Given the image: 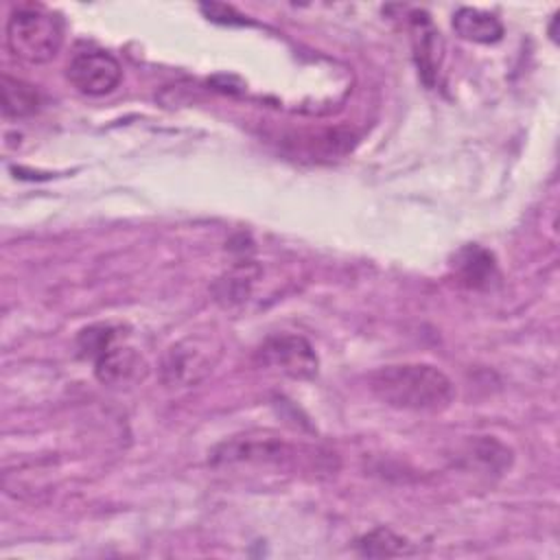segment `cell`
I'll return each instance as SVG.
<instances>
[{"instance_id": "cell-4", "label": "cell", "mask_w": 560, "mask_h": 560, "mask_svg": "<svg viewBox=\"0 0 560 560\" xmlns=\"http://www.w3.org/2000/svg\"><path fill=\"white\" fill-rule=\"evenodd\" d=\"M221 346L214 337L203 335H188L173 346L162 357V381L168 387H188L199 383L206 374L212 372L214 363L219 361Z\"/></svg>"}, {"instance_id": "cell-12", "label": "cell", "mask_w": 560, "mask_h": 560, "mask_svg": "<svg viewBox=\"0 0 560 560\" xmlns=\"http://www.w3.org/2000/svg\"><path fill=\"white\" fill-rule=\"evenodd\" d=\"M254 278H256V269L249 265L232 269L225 278L219 280V298L225 300L228 304L243 302L249 295Z\"/></svg>"}, {"instance_id": "cell-9", "label": "cell", "mask_w": 560, "mask_h": 560, "mask_svg": "<svg viewBox=\"0 0 560 560\" xmlns=\"http://www.w3.org/2000/svg\"><path fill=\"white\" fill-rule=\"evenodd\" d=\"M0 105L7 118H26L39 109V94L35 85L4 72L0 77Z\"/></svg>"}, {"instance_id": "cell-5", "label": "cell", "mask_w": 560, "mask_h": 560, "mask_svg": "<svg viewBox=\"0 0 560 560\" xmlns=\"http://www.w3.org/2000/svg\"><path fill=\"white\" fill-rule=\"evenodd\" d=\"M254 357L260 368L289 378H313L319 368V359L313 346L302 335L293 332H278L267 337Z\"/></svg>"}, {"instance_id": "cell-1", "label": "cell", "mask_w": 560, "mask_h": 560, "mask_svg": "<svg viewBox=\"0 0 560 560\" xmlns=\"http://www.w3.org/2000/svg\"><path fill=\"white\" fill-rule=\"evenodd\" d=\"M370 392L385 405L405 411L438 413L455 400L453 381L431 363H396L368 376Z\"/></svg>"}, {"instance_id": "cell-6", "label": "cell", "mask_w": 560, "mask_h": 560, "mask_svg": "<svg viewBox=\"0 0 560 560\" xmlns=\"http://www.w3.org/2000/svg\"><path fill=\"white\" fill-rule=\"evenodd\" d=\"M68 81L88 96H103L118 88L122 79V68L114 55L107 50H81L77 52L68 68Z\"/></svg>"}, {"instance_id": "cell-7", "label": "cell", "mask_w": 560, "mask_h": 560, "mask_svg": "<svg viewBox=\"0 0 560 560\" xmlns=\"http://www.w3.org/2000/svg\"><path fill=\"white\" fill-rule=\"evenodd\" d=\"M411 42H413V52H416L420 74L431 85L438 70V59H440V48H438L440 33L435 31L433 22L424 11H416L411 15Z\"/></svg>"}, {"instance_id": "cell-10", "label": "cell", "mask_w": 560, "mask_h": 560, "mask_svg": "<svg viewBox=\"0 0 560 560\" xmlns=\"http://www.w3.org/2000/svg\"><path fill=\"white\" fill-rule=\"evenodd\" d=\"M455 260H457L455 267H457V271H459V278H462L468 287H475V289L488 287L490 280L494 278V271H497V269H494L492 256H490L486 249L477 247V245L464 247V249L457 254Z\"/></svg>"}, {"instance_id": "cell-11", "label": "cell", "mask_w": 560, "mask_h": 560, "mask_svg": "<svg viewBox=\"0 0 560 560\" xmlns=\"http://www.w3.org/2000/svg\"><path fill=\"white\" fill-rule=\"evenodd\" d=\"M357 547L363 556H374V558H389V556H409L413 553L411 545L394 534L387 527H376L372 532H368L365 536H361L357 540Z\"/></svg>"}, {"instance_id": "cell-3", "label": "cell", "mask_w": 560, "mask_h": 560, "mask_svg": "<svg viewBox=\"0 0 560 560\" xmlns=\"http://www.w3.org/2000/svg\"><path fill=\"white\" fill-rule=\"evenodd\" d=\"M63 44V22L44 7H18L7 20V46L26 63L55 59Z\"/></svg>"}, {"instance_id": "cell-2", "label": "cell", "mask_w": 560, "mask_h": 560, "mask_svg": "<svg viewBox=\"0 0 560 560\" xmlns=\"http://www.w3.org/2000/svg\"><path fill=\"white\" fill-rule=\"evenodd\" d=\"M120 335L112 324H94L77 339L81 357L94 361V374L105 385H125L144 376V361L133 348L120 343Z\"/></svg>"}, {"instance_id": "cell-8", "label": "cell", "mask_w": 560, "mask_h": 560, "mask_svg": "<svg viewBox=\"0 0 560 560\" xmlns=\"http://www.w3.org/2000/svg\"><path fill=\"white\" fill-rule=\"evenodd\" d=\"M453 28L462 39L475 44H494L503 37V24L494 13L462 7L453 15Z\"/></svg>"}]
</instances>
